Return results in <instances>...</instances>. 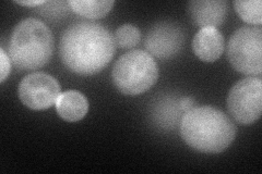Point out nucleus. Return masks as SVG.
<instances>
[{
    "instance_id": "obj_7",
    "label": "nucleus",
    "mask_w": 262,
    "mask_h": 174,
    "mask_svg": "<svg viewBox=\"0 0 262 174\" xmlns=\"http://www.w3.org/2000/svg\"><path fill=\"white\" fill-rule=\"evenodd\" d=\"M57 80L44 72H35L24 78L18 89L21 103L31 110L42 111L56 105L60 95Z\"/></svg>"
},
{
    "instance_id": "obj_12",
    "label": "nucleus",
    "mask_w": 262,
    "mask_h": 174,
    "mask_svg": "<svg viewBox=\"0 0 262 174\" xmlns=\"http://www.w3.org/2000/svg\"><path fill=\"white\" fill-rule=\"evenodd\" d=\"M70 10L76 14L88 19H101L107 15L113 9V0H70Z\"/></svg>"
},
{
    "instance_id": "obj_10",
    "label": "nucleus",
    "mask_w": 262,
    "mask_h": 174,
    "mask_svg": "<svg viewBox=\"0 0 262 174\" xmlns=\"http://www.w3.org/2000/svg\"><path fill=\"white\" fill-rule=\"evenodd\" d=\"M192 49L201 61L215 62L224 53V36L219 29H200L192 40Z\"/></svg>"
},
{
    "instance_id": "obj_8",
    "label": "nucleus",
    "mask_w": 262,
    "mask_h": 174,
    "mask_svg": "<svg viewBox=\"0 0 262 174\" xmlns=\"http://www.w3.org/2000/svg\"><path fill=\"white\" fill-rule=\"evenodd\" d=\"M185 31L176 22L163 21L153 26L146 33L144 47L152 57L160 60H170L182 52Z\"/></svg>"
},
{
    "instance_id": "obj_15",
    "label": "nucleus",
    "mask_w": 262,
    "mask_h": 174,
    "mask_svg": "<svg viewBox=\"0 0 262 174\" xmlns=\"http://www.w3.org/2000/svg\"><path fill=\"white\" fill-rule=\"evenodd\" d=\"M12 61L4 48H0V83H4L11 72Z\"/></svg>"
},
{
    "instance_id": "obj_5",
    "label": "nucleus",
    "mask_w": 262,
    "mask_h": 174,
    "mask_svg": "<svg viewBox=\"0 0 262 174\" xmlns=\"http://www.w3.org/2000/svg\"><path fill=\"white\" fill-rule=\"evenodd\" d=\"M227 58L237 72L248 77H260L262 73L261 28L244 27L234 32L227 45Z\"/></svg>"
},
{
    "instance_id": "obj_17",
    "label": "nucleus",
    "mask_w": 262,
    "mask_h": 174,
    "mask_svg": "<svg viewBox=\"0 0 262 174\" xmlns=\"http://www.w3.org/2000/svg\"><path fill=\"white\" fill-rule=\"evenodd\" d=\"M15 4H18L20 6H24V7H39V6H44L47 2L45 0H32V2H14Z\"/></svg>"
},
{
    "instance_id": "obj_13",
    "label": "nucleus",
    "mask_w": 262,
    "mask_h": 174,
    "mask_svg": "<svg viewBox=\"0 0 262 174\" xmlns=\"http://www.w3.org/2000/svg\"><path fill=\"white\" fill-rule=\"evenodd\" d=\"M234 9L239 18L250 26L260 27L262 24V3L261 0H235Z\"/></svg>"
},
{
    "instance_id": "obj_16",
    "label": "nucleus",
    "mask_w": 262,
    "mask_h": 174,
    "mask_svg": "<svg viewBox=\"0 0 262 174\" xmlns=\"http://www.w3.org/2000/svg\"><path fill=\"white\" fill-rule=\"evenodd\" d=\"M179 107L180 109L183 110V112H187L188 110H190L191 108H193V99L191 97H184L179 101Z\"/></svg>"
},
{
    "instance_id": "obj_9",
    "label": "nucleus",
    "mask_w": 262,
    "mask_h": 174,
    "mask_svg": "<svg viewBox=\"0 0 262 174\" xmlns=\"http://www.w3.org/2000/svg\"><path fill=\"white\" fill-rule=\"evenodd\" d=\"M188 13L200 29H217L226 19L227 3L224 0H192L188 4Z\"/></svg>"
},
{
    "instance_id": "obj_4",
    "label": "nucleus",
    "mask_w": 262,
    "mask_h": 174,
    "mask_svg": "<svg viewBox=\"0 0 262 174\" xmlns=\"http://www.w3.org/2000/svg\"><path fill=\"white\" fill-rule=\"evenodd\" d=\"M112 80L121 94L137 96L147 92L159 80V67L144 51H131L114 64Z\"/></svg>"
},
{
    "instance_id": "obj_11",
    "label": "nucleus",
    "mask_w": 262,
    "mask_h": 174,
    "mask_svg": "<svg viewBox=\"0 0 262 174\" xmlns=\"http://www.w3.org/2000/svg\"><path fill=\"white\" fill-rule=\"evenodd\" d=\"M56 111L66 122L75 123L83 119L89 112V101L79 90H67L56 102Z\"/></svg>"
},
{
    "instance_id": "obj_3",
    "label": "nucleus",
    "mask_w": 262,
    "mask_h": 174,
    "mask_svg": "<svg viewBox=\"0 0 262 174\" xmlns=\"http://www.w3.org/2000/svg\"><path fill=\"white\" fill-rule=\"evenodd\" d=\"M53 33L44 22L30 18L16 24L9 43V57L19 71L38 70L54 54Z\"/></svg>"
},
{
    "instance_id": "obj_14",
    "label": "nucleus",
    "mask_w": 262,
    "mask_h": 174,
    "mask_svg": "<svg viewBox=\"0 0 262 174\" xmlns=\"http://www.w3.org/2000/svg\"><path fill=\"white\" fill-rule=\"evenodd\" d=\"M115 43L119 48L130 49L136 47L141 38V33L134 24H124L115 32Z\"/></svg>"
},
{
    "instance_id": "obj_1",
    "label": "nucleus",
    "mask_w": 262,
    "mask_h": 174,
    "mask_svg": "<svg viewBox=\"0 0 262 174\" xmlns=\"http://www.w3.org/2000/svg\"><path fill=\"white\" fill-rule=\"evenodd\" d=\"M116 47L114 35L102 24L78 22L62 33L59 56L69 71L90 77L107 67Z\"/></svg>"
},
{
    "instance_id": "obj_6",
    "label": "nucleus",
    "mask_w": 262,
    "mask_h": 174,
    "mask_svg": "<svg viewBox=\"0 0 262 174\" xmlns=\"http://www.w3.org/2000/svg\"><path fill=\"white\" fill-rule=\"evenodd\" d=\"M227 110L235 122L250 126L262 112V81L260 77H247L231 88L227 96Z\"/></svg>"
},
{
    "instance_id": "obj_2",
    "label": "nucleus",
    "mask_w": 262,
    "mask_h": 174,
    "mask_svg": "<svg viewBox=\"0 0 262 174\" xmlns=\"http://www.w3.org/2000/svg\"><path fill=\"white\" fill-rule=\"evenodd\" d=\"M184 142L202 154H220L232 145L236 127L231 118L210 106L193 107L184 113L179 124Z\"/></svg>"
}]
</instances>
